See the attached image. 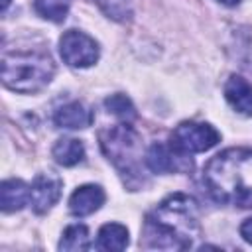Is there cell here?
<instances>
[{"mask_svg": "<svg viewBox=\"0 0 252 252\" xmlns=\"http://www.w3.org/2000/svg\"><path fill=\"white\" fill-rule=\"evenodd\" d=\"M98 138L104 156L114 163V167L120 171L124 181L130 187H136L134 181L142 183L144 181L140 175L142 146H140V136L134 132V128L124 122L108 130H102Z\"/></svg>", "mask_w": 252, "mask_h": 252, "instance_id": "277c9868", "label": "cell"}, {"mask_svg": "<svg viewBox=\"0 0 252 252\" xmlns=\"http://www.w3.org/2000/svg\"><path fill=\"white\" fill-rule=\"evenodd\" d=\"M224 98L236 112L252 116V87L240 75L228 77V81L224 83Z\"/></svg>", "mask_w": 252, "mask_h": 252, "instance_id": "9c48e42d", "label": "cell"}, {"mask_svg": "<svg viewBox=\"0 0 252 252\" xmlns=\"http://www.w3.org/2000/svg\"><path fill=\"white\" fill-rule=\"evenodd\" d=\"M240 236H242L248 244H252V217L246 219V220L240 224Z\"/></svg>", "mask_w": 252, "mask_h": 252, "instance_id": "ac0fdd59", "label": "cell"}, {"mask_svg": "<svg viewBox=\"0 0 252 252\" xmlns=\"http://www.w3.org/2000/svg\"><path fill=\"white\" fill-rule=\"evenodd\" d=\"M220 140L215 126L207 122H181L169 138V146L181 156H193L211 150Z\"/></svg>", "mask_w": 252, "mask_h": 252, "instance_id": "5b68a950", "label": "cell"}, {"mask_svg": "<svg viewBox=\"0 0 252 252\" xmlns=\"http://www.w3.org/2000/svg\"><path fill=\"white\" fill-rule=\"evenodd\" d=\"M203 183L217 203L246 207L252 201V150L228 148L211 158Z\"/></svg>", "mask_w": 252, "mask_h": 252, "instance_id": "7a4b0ae2", "label": "cell"}, {"mask_svg": "<svg viewBox=\"0 0 252 252\" xmlns=\"http://www.w3.org/2000/svg\"><path fill=\"white\" fill-rule=\"evenodd\" d=\"M199 236V209L193 197L173 193L165 197L144 224V246L161 250H187Z\"/></svg>", "mask_w": 252, "mask_h": 252, "instance_id": "6da1fadb", "label": "cell"}, {"mask_svg": "<svg viewBox=\"0 0 252 252\" xmlns=\"http://www.w3.org/2000/svg\"><path fill=\"white\" fill-rule=\"evenodd\" d=\"M59 53L63 61L71 67H91L98 59V43L79 30H69L59 39Z\"/></svg>", "mask_w": 252, "mask_h": 252, "instance_id": "8992f818", "label": "cell"}, {"mask_svg": "<svg viewBox=\"0 0 252 252\" xmlns=\"http://www.w3.org/2000/svg\"><path fill=\"white\" fill-rule=\"evenodd\" d=\"M104 106H106V110H108L110 114H114L116 118H120V120L126 122V124H130V122L136 118V108H134L132 100H130L126 94H120V93L110 94V96L104 100Z\"/></svg>", "mask_w": 252, "mask_h": 252, "instance_id": "e0dca14e", "label": "cell"}, {"mask_svg": "<svg viewBox=\"0 0 252 252\" xmlns=\"http://www.w3.org/2000/svg\"><path fill=\"white\" fill-rule=\"evenodd\" d=\"M89 248V228L85 224H71L63 230L59 240V250H87Z\"/></svg>", "mask_w": 252, "mask_h": 252, "instance_id": "9a60e30c", "label": "cell"}, {"mask_svg": "<svg viewBox=\"0 0 252 252\" xmlns=\"http://www.w3.org/2000/svg\"><path fill=\"white\" fill-rule=\"evenodd\" d=\"M53 158L59 165H65V167L77 165L85 158V146L77 138H61L53 146Z\"/></svg>", "mask_w": 252, "mask_h": 252, "instance_id": "5bb4252c", "label": "cell"}, {"mask_svg": "<svg viewBox=\"0 0 252 252\" xmlns=\"http://www.w3.org/2000/svg\"><path fill=\"white\" fill-rule=\"evenodd\" d=\"M32 187L22 179H6L0 185V207L4 213H14L30 203Z\"/></svg>", "mask_w": 252, "mask_h": 252, "instance_id": "8fae6325", "label": "cell"}, {"mask_svg": "<svg viewBox=\"0 0 252 252\" xmlns=\"http://www.w3.org/2000/svg\"><path fill=\"white\" fill-rule=\"evenodd\" d=\"M104 203V191L98 185H81L69 197V211L75 217H87L98 211Z\"/></svg>", "mask_w": 252, "mask_h": 252, "instance_id": "ba28073f", "label": "cell"}, {"mask_svg": "<svg viewBox=\"0 0 252 252\" xmlns=\"http://www.w3.org/2000/svg\"><path fill=\"white\" fill-rule=\"evenodd\" d=\"M128 228L118 222H106L100 226L96 236V248L106 252H118L128 246Z\"/></svg>", "mask_w": 252, "mask_h": 252, "instance_id": "4fadbf2b", "label": "cell"}, {"mask_svg": "<svg viewBox=\"0 0 252 252\" xmlns=\"http://www.w3.org/2000/svg\"><path fill=\"white\" fill-rule=\"evenodd\" d=\"M33 8L41 18L59 24L67 18L69 8H71V0H35Z\"/></svg>", "mask_w": 252, "mask_h": 252, "instance_id": "2e32d148", "label": "cell"}, {"mask_svg": "<svg viewBox=\"0 0 252 252\" xmlns=\"http://www.w3.org/2000/svg\"><path fill=\"white\" fill-rule=\"evenodd\" d=\"M10 2H12V0H2V12H6V8L10 6Z\"/></svg>", "mask_w": 252, "mask_h": 252, "instance_id": "ffe728a7", "label": "cell"}, {"mask_svg": "<svg viewBox=\"0 0 252 252\" xmlns=\"http://www.w3.org/2000/svg\"><path fill=\"white\" fill-rule=\"evenodd\" d=\"M61 179L57 175H51V173H39L33 183H32V195H30V203H32V209L41 215V213H47L61 197Z\"/></svg>", "mask_w": 252, "mask_h": 252, "instance_id": "52a82bcc", "label": "cell"}, {"mask_svg": "<svg viewBox=\"0 0 252 252\" xmlns=\"http://www.w3.org/2000/svg\"><path fill=\"white\" fill-rule=\"evenodd\" d=\"M220 4H224V6H236V4H240V0H219Z\"/></svg>", "mask_w": 252, "mask_h": 252, "instance_id": "d6986e66", "label": "cell"}, {"mask_svg": "<svg viewBox=\"0 0 252 252\" xmlns=\"http://www.w3.org/2000/svg\"><path fill=\"white\" fill-rule=\"evenodd\" d=\"M53 122L57 128H69V130H81L89 128L93 124V112L81 104V102H67L59 106L53 114Z\"/></svg>", "mask_w": 252, "mask_h": 252, "instance_id": "30bf717a", "label": "cell"}, {"mask_svg": "<svg viewBox=\"0 0 252 252\" xmlns=\"http://www.w3.org/2000/svg\"><path fill=\"white\" fill-rule=\"evenodd\" d=\"M183 156L181 154H177L171 146H163V144H152L150 148H148V152H146V158H144V161H146V165H148V169L150 171H154V173H167V171H173V169H177V159H181Z\"/></svg>", "mask_w": 252, "mask_h": 252, "instance_id": "7c38bea8", "label": "cell"}, {"mask_svg": "<svg viewBox=\"0 0 252 252\" xmlns=\"http://www.w3.org/2000/svg\"><path fill=\"white\" fill-rule=\"evenodd\" d=\"M55 65L43 51H10L2 57V83L16 93H37L53 77Z\"/></svg>", "mask_w": 252, "mask_h": 252, "instance_id": "3957f363", "label": "cell"}]
</instances>
